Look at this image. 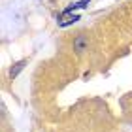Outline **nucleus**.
Segmentation results:
<instances>
[{"mask_svg":"<svg viewBox=\"0 0 132 132\" xmlns=\"http://www.w3.org/2000/svg\"><path fill=\"white\" fill-rule=\"evenodd\" d=\"M79 21V15H61V21H59V25L61 27H68L72 23Z\"/></svg>","mask_w":132,"mask_h":132,"instance_id":"4","label":"nucleus"},{"mask_svg":"<svg viewBox=\"0 0 132 132\" xmlns=\"http://www.w3.org/2000/svg\"><path fill=\"white\" fill-rule=\"evenodd\" d=\"M27 59H23V61H19V62H15L13 66H11V70H10V77H17V76H19V72L23 70V68H25V66H27Z\"/></svg>","mask_w":132,"mask_h":132,"instance_id":"3","label":"nucleus"},{"mask_svg":"<svg viewBox=\"0 0 132 132\" xmlns=\"http://www.w3.org/2000/svg\"><path fill=\"white\" fill-rule=\"evenodd\" d=\"M87 45H89L87 36H77V38L74 40V51H77V53H83L87 49Z\"/></svg>","mask_w":132,"mask_h":132,"instance_id":"2","label":"nucleus"},{"mask_svg":"<svg viewBox=\"0 0 132 132\" xmlns=\"http://www.w3.org/2000/svg\"><path fill=\"white\" fill-rule=\"evenodd\" d=\"M89 4H91V0H79V2H76V4H70L66 10H62V13H61V15H70L72 11H76V10H83V8H87Z\"/></svg>","mask_w":132,"mask_h":132,"instance_id":"1","label":"nucleus"}]
</instances>
